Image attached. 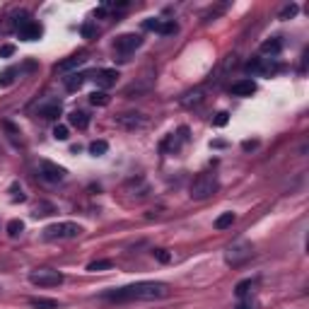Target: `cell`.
Wrapping results in <instances>:
<instances>
[{
  "instance_id": "obj_1",
  "label": "cell",
  "mask_w": 309,
  "mask_h": 309,
  "mask_svg": "<svg viewBox=\"0 0 309 309\" xmlns=\"http://www.w3.org/2000/svg\"><path fill=\"white\" fill-rule=\"evenodd\" d=\"M169 293V285L162 280H140V283H131V285L116 288V290H107L102 295V300H109V302H150V300H162Z\"/></svg>"
},
{
  "instance_id": "obj_2",
  "label": "cell",
  "mask_w": 309,
  "mask_h": 309,
  "mask_svg": "<svg viewBox=\"0 0 309 309\" xmlns=\"http://www.w3.org/2000/svg\"><path fill=\"white\" fill-rule=\"evenodd\" d=\"M217 191V176L213 171H201L193 181H191V188H188V196L193 201H205L210 198Z\"/></svg>"
},
{
  "instance_id": "obj_3",
  "label": "cell",
  "mask_w": 309,
  "mask_h": 309,
  "mask_svg": "<svg viewBox=\"0 0 309 309\" xmlns=\"http://www.w3.org/2000/svg\"><path fill=\"white\" fill-rule=\"evenodd\" d=\"M251 256H254V244L247 242V239H237V242H232L230 247L225 249V263L232 266V268L242 266V263L249 261Z\"/></svg>"
},
{
  "instance_id": "obj_4",
  "label": "cell",
  "mask_w": 309,
  "mask_h": 309,
  "mask_svg": "<svg viewBox=\"0 0 309 309\" xmlns=\"http://www.w3.org/2000/svg\"><path fill=\"white\" fill-rule=\"evenodd\" d=\"M82 234V227L77 225V222H53V225H48L44 227L41 232V237L46 239V242H56V239H75Z\"/></svg>"
},
{
  "instance_id": "obj_5",
  "label": "cell",
  "mask_w": 309,
  "mask_h": 309,
  "mask_svg": "<svg viewBox=\"0 0 309 309\" xmlns=\"http://www.w3.org/2000/svg\"><path fill=\"white\" fill-rule=\"evenodd\" d=\"M15 27H17V34H19V39L22 41H36V39H41V34H44V27L39 24V22H34L29 19V12H19L15 15Z\"/></svg>"
},
{
  "instance_id": "obj_6",
  "label": "cell",
  "mask_w": 309,
  "mask_h": 309,
  "mask_svg": "<svg viewBox=\"0 0 309 309\" xmlns=\"http://www.w3.org/2000/svg\"><path fill=\"white\" fill-rule=\"evenodd\" d=\"M63 273L61 271H53V268H36L29 273V283L36 288H58L63 283Z\"/></svg>"
},
{
  "instance_id": "obj_7",
  "label": "cell",
  "mask_w": 309,
  "mask_h": 309,
  "mask_svg": "<svg viewBox=\"0 0 309 309\" xmlns=\"http://www.w3.org/2000/svg\"><path fill=\"white\" fill-rule=\"evenodd\" d=\"M143 46V36L140 34H121V36H116V41H114V48H116V53H121L124 58L121 61H128L126 56H131L136 48Z\"/></svg>"
},
{
  "instance_id": "obj_8",
  "label": "cell",
  "mask_w": 309,
  "mask_h": 309,
  "mask_svg": "<svg viewBox=\"0 0 309 309\" xmlns=\"http://www.w3.org/2000/svg\"><path fill=\"white\" fill-rule=\"evenodd\" d=\"M65 174H68V171L63 169V167H58L56 162H48V159H44V162L39 164V176H41L46 184H58V181L65 179Z\"/></svg>"
},
{
  "instance_id": "obj_9",
  "label": "cell",
  "mask_w": 309,
  "mask_h": 309,
  "mask_svg": "<svg viewBox=\"0 0 309 309\" xmlns=\"http://www.w3.org/2000/svg\"><path fill=\"white\" fill-rule=\"evenodd\" d=\"M143 29L157 31V34L167 36V34H174V31L179 29V27H176V22H174V19H159V17H150V19H145V22H143Z\"/></svg>"
},
{
  "instance_id": "obj_10",
  "label": "cell",
  "mask_w": 309,
  "mask_h": 309,
  "mask_svg": "<svg viewBox=\"0 0 309 309\" xmlns=\"http://www.w3.org/2000/svg\"><path fill=\"white\" fill-rule=\"evenodd\" d=\"M247 70L254 73V75H271V73H276L280 68L273 65V58H256V61L247 63Z\"/></svg>"
},
{
  "instance_id": "obj_11",
  "label": "cell",
  "mask_w": 309,
  "mask_h": 309,
  "mask_svg": "<svg viewBox=\"0 0 309 309\" xmlns=\"http://www.w3.org/2000/svg\"><path fill=\"white\" fill-rule=\"evenodd\" d=\"M36 111H39L41 119H46V121H56V119L63 114V107H61L58 99H48V102H41Z\"/></svg>"
},
{
  "instance_id": "obj_12",
  "label": "cell",
  "mask_w": 309,
  "mask_h": 309,
  "mask_svg": "<svg viewBox=\"0 0 309 309\" xmlns=\"http://www.w3.org/2000/svg\"><path fill=\"white\" fill-rule=\"evenodd\" d=\"M92 80L97 82V87H102V90H109V87H114V85H116V80H119V70H114V68H104V70H97Z\"/></svg>"
},
{
  "instance_id": "obj_13",
  "label": "cell",
  "mask_w": 309,
  "mask_h": 309,
  "mask_svg": "<svg viewBox=\"0 0 309 309\" xmlns=\"http://www.w3.org/2000/svg\"><path fill=\"white\" fill-rule=\"evenodd\" d=\"M82 63H87V51H75L73 56H68L65 61L58 63V65H56V70L68 73V70H75V68H80Z\"/></svg>"
},
{
  "instance_id": "obj_14",
  "label": "cell",
  "mask_w": 309,
  "mask_h": 309,
  "mask_svg": "<svg viewBox=\"0 0 309 309\" xmlns=\"http://www.w3.org/2000/svg\"><path fill=\"white\" fill-rule=\"evenodd\" d=\"M119 124L128 128V131H136V128H145L148 126V119L145 114H121L119 116Z\"/></svg>"
},
{
  "instance_id": "obj_15",
  "label": "cell",
  "mask_w": 309,
  "mask_h": 309,
  "mask_svg": "<svg viewBox=\"0 0 309 309\" xmlns=\"http://www.w3.org/2000/svg\"><path fill=\"white\" fill-rule=\"evenodd\" d=\"M230 92L234 97H251L256 92V82L254 80H237V82H232Z\"/></svg>"
},
{
  "instance_id": "obj_16",
  "label": "cell",
  "mask_w": 309,
  "mask_h": 309,
  "mask_svg": "<svg viewBox=\"0 0 309 309\" xmlns=\"http://www.w3.org/2000/svg\"><path fill=\"white\" fill-rule=\"evenodd\" d=\"M256 285H259V278H244L239 280L237 285H234V295L242 300V297H249V295L256 290Z\"/></svg>"
},
{
  "instance_id": "obj_17",
  "label": "cell",
  "mask_w": 309,
  "mask_h": 309,
  "mask_svg": "<svg viewBox=\"0 0 309 309\" xmlns=\"http://www.w3.org/2000/svg\"><path fill=\"white\" fill-rule=\"evenodd\" d=\"M85 73H70L68 77H63V85H65V90L68 92H77L80 87H82V82H85Z\"/></svg>"
},
{
  "instance_id": "obj_18",
  "label": "cell",
  "mask_w": 309,
  "mask_h": 309,
  "mask_svg": "<svg viewBox=\"0 0 309 309\" xmlns=\"http://www.w3.org/2000/svg\"><path fill=\"white\" fill-rule=\"evenodd\" d=\"M68 121H70L73 128H77V131H85V128L90 126V116H87L85 111H73V114L68 116Z\"/></svg>"
},
{
  "instance_id": "obj_19",
  "label": "cell",
  "mask_w": 309,
  "mask_h": 309,
  "mask_svg": "<svg viewBox=\"0 0 309 309\" xmlns=\"http://www.w3.org/2000/svg\"><path fill=\"white\" fill-rule=\"evenodd\" d=\"M29 305L34 309H58V300H51V297H31Z\"/></svg>"
},
{
  "instance_id": "obj_20",
  "label": "cell",
  "mask_w": 309,
  "mask_h": 309,
  "mask_svg": "<svg viewBox=\"0 0 309 309\" xmlns=\"http://www.w3.org/2000/svg\"><path fill=\"white\" fill-rule=\"evenodd\" d=\"M283 44H280V39H271V41H263L261 44V53H271V56H278Z\"/></svg>"
},
{
  "instance_id": "obj_21",
  "label": "cell",
  "mask_w": 309,
  "mask_h": 309,
  "mask_svg": "<svg viewBox=\"0 0 309 309\" xmlns=\"http://www.w3.org/2000/svg\"><path fill=\"white\" fill-rule=\"evenodd\" d=\"M51 213H56V205H53V203L41 201L36 208H34V213H31V215H34V217H44V215H51Z\"/></svg>"
},
{
  "instance_id": "obj_22",
  "label": "cell",
  "mask_w": 309,
  "mask_h": 309,
  "mask_svg": "<svg viewBox=\"0 0 309 309\" xmlns=\"http://www.w3.org/2000/svg\"><path fill=\"white\" fill-rule=\"evenodd\" d=\"M234 220H237V215H234L232 210H230V213H222V215L215 220V230H227Z\"/></svg>"
},
{
  "instance_id": "obj_23",
  "label": "cell",
  "mask_w": 309,
  "mask_h": 309,
  "mask_svg": "<svg viewBox=\"0 0 309 309\" xmlns=\"http://www.w3.org/2000/svg\"><path fill=\"white\" fill-rule=\"evenodd\" d=\"M201 102H203V92H201V90H196V92H188L184 99H181V104H184V107H198Z\"/></svg>"
},
{
  "instance_id": "obj_24",
  "label": "cell",
  "mask_w": 309,
  "mask_h": 309,
  "mask_svg": "<svg viewBox=\"0 0 309 309\" xmlns=\"http://www.w3.org/2000/svg\"><path fill=\"white\" fill-rule=\"evenodd\" d=\"M109 150V143L107 140H94V143H90V154H94V157H102V154H107Z\"/></svg>"
},
{
  "instance_id": "obj_25",
  "label": "cell",
  "mask_w": 309,
  "mask_h": 309,
  "mask_svg": "<svg viewBox=\"0 0 309 309\" xmlns=\"http://www.w3.org/2000/svg\"><path fill=\"white\" fill-rule=\"evenodd\" d=\"M15 75H17L15 68H7V70H2V73H0V87H10V85L15 82Z\"/></svg>"
},
{
  "instance_id": "obj_26",
  "label": "cell",
  "mask_w": 309,
  "mask_h": 309,
  "mask_svg": "<svg viewBox=\"0 0 309 309\" xmlns=\"http://www.w3.org/2000/svg\"><path fill=\"white\" fill-rule=\"evenodd\" d=\"M90 104H94V107H107L109 94L107 92H92L90 94Z\"/></svg>"
},
{
  "instance_id": "obj_27",
  "label": "cell",
  "mask_w": 309,
  "mask_h": 309,
  "mask_svg": "<svg viewBox=\"0 0 309 309\" xmlns=\"http://www.w3.org/2000/svg\"><path fill=\"white\" fill-rule=\"evenodd\" d=\"M234 309H261V305H259V302L249 295V297H242V300L237 302V307H234Z\"/></svg>"
},
{
  "instance_id": "obj_28",
  "label": "cell",
  "mask_w": 309,
  "mask_h": 309,
  "mask_svg": "<svg viewBox=\"0 0 309 309\" xmlns=\"http://www.w3.org/2000/svg\"><path fill=\"white\" fill-rule=\"evenodd\" d=\"M114 266V261H109V259H99V261H92V263H87V271H107V268H111Z\"/></svg>"
},
{
  "instance_id": "obj_29",
  "label": "cell",
  "mask_w": 309,
  "mask_h": 309,
  "mask_svg": "<svg viewBox=\"0 0 309 309\" xmlns=\"http://www.w3.org/2000/svg\"><path fill=\"white\" fill-rule=\"evenodd\" d=\"M22 230H24V222H22V220H10V222H7V234H10V237L22 234Z\"/></svg>"
},
{
  "instance_id": "obj_30",
  "label": "cell",
  "mask_w": 309,
  "mask_h": 309,
  "mask_svg": "<svg viewBox=\"0 0 309 309\" xmlns=\"http://www.w3.org/2000/svg\"><path fill=\"white\" fill-rule=\"evenodd\" d=\"M53 138L61 140V143H63V140L70 138V131H68V126H63V124L56 126V128H53Z\"/></svg>"
},
{
  "instance_id": "obj_31",
  "label": "cell",
  "mask_w": 309,
  "mask_h": 309,
  "mask_svg": "<svg viewBox=\"0 0 309 309\" xmlns=\"http://www.w3.org/2000/svg\"><path fill=\"white\" fill-rule=\"evenodd\" d=\"M297 12H300V7H297V5H285V7H283V12H280V19H290V17H295L297 15Z\"/></svg>"
},
{
  "instance_id": "obj_32",
  "label": "cell",
  "mask_w": 309,
  "mask_h": 309,
  "mask_svg": "<svg viewBox=\"0 0 309 309\" xmlns=\"http://www.w3.org/2000/svg\"><path fill=\"white\" fill-rule=\"evenodd\" d=\"M153 256H154V259H157L159 263H169V261H171V256H169V251H167V249H154Z\"/></svg>"
},
{
  "instance_id": "obj_33",
  "label": "cell",
  "mask_w": 309,
  "mask_h": 309,
  "mask_svg": "<svg viewBox=\"0 0 309 309\" xmlns=\"http://www.w3.org/2000/svg\"><path fill=\"white\" fill-rule=\"evenodd\" d=\"M227 121H230V114H227V111H220V114H215V119H213V124H215L217 128L227 126Z\"/></svg>"
},
{
  "instance_id": "obj_34",
  "label": "cell",
  "mask_w": 309,
  "mask_h": 309,
  "mask_svg": "<svg viewBox=\"0 0 309 309\" xmlns=\"http://www.w3.org/2000/svg\"><path fill=\"white\" fill-rule=\"evenodd\" d=\"M80 31H82V36H85V39H92L97 29H94L92 22H87V24H82V29H80Z\"/></svg>"
},
{
  "instance_id": "obj_35",
  "label": "cell",
  "mask_w": 309,
  "mask_h": 309,
  "mask_svg": "<svg viewBox=\"0 0 309 309\" xmlns=\"http://www.w3.org/2000/svg\"><path fill=\"white\" fill-rule=\"evenodd\" d=\"M15 53V46L12 44H5V46H0V58H10Z\"/></svg>"
},
{
  "instance_id": "obj_36",
  "label": "cell",
  "mask_w": 309,
  "mask_h": 309,
  "mask_svg": "<svg viewBox=\"0 0 309 309\" xmlns=\"http://www.w3.org/2000/svg\"><path fill=\"white\" fill-rule=\"evenodd\" d=\"M242 148H244V150H251V148H256V143H249V140H247V143H244Z\"/></svg>"
},
{
  "instance_id": "obj_37",
  "label": "cell",
  "mask_w": 309,
  "mask_h": 309,
  "mask_svg": "<svg viewBox=\"0 0 309 309\" xmlns=\"http://www.w3.org/2000/svg\"><path fill=\"white\" fill-rule=\"evenodd\" d=\"M0 290H2V288H0Z\"/></svg>"
}]
</instances>
